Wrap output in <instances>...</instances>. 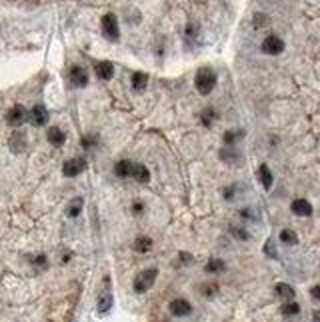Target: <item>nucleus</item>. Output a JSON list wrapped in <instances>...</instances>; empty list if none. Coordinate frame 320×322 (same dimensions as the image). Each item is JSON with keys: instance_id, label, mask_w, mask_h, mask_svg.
Instances as JSON below:
<instances>
[{"instance_id": "obj_1", "label": "nucleus", "mask_w": 320, "mask_h": 322, "mask_svg": "<svg viewBox=\"0 0 320 322\" xmlns=\"http://www.w3.org/2000/svg\"><path fill=\"white\" fill-rule=\"evenodd\" d=\"M216 82H218V76H216V72L210 68V66H202V68L196 70L194 86H196V90H198L202 96L210 94V92L216 88Z\"/></svg>"}, {"instance_id": "obj_2", "label": "nucleus", "mask_w": 320, "mask_h": 322, "mask_svg": "<svg viewBox=\"0 0 320 322\" xmlns=\"http://www.w3.org/2000/svg\"><path fill=\"white\" fill-rule=\"evenodd\" d=\"M156 276H158V270L156 268H146V270H142V272H138L136 278H134V282H132L134 292L142 294V292L150 290L152 284H154V280H156Z\"/></svg>"}, {"instance_id": "obj_3", "label": "nucleus", "mask_w": 320, "mask_h": 322, "mask_svg": "<svg viewBox=\"0 0 320 322\" xmlns=\"http://www.w3.org/2000/svg\"><path fill=\"white\" fill-rule=\"evenodd\" d=\"M102 32H104V36H106L108 40H112V42H116V40L120 38L118 18H116L112 12H108V14L102 16Z\"/></svg>"}, {"instance_id": "obj_4", "label": "nucleus", "mask_w": 320, "mask_h": 322, "mask_svg": "<svg viewBox=\"0 0 320 322\" xmlns=\"http://www.w3.org/2000/svg\"><path fill=\"white\" fill-rule=\"evenodd\" d=\"M262 52L264 54H270V56H278L284 52V40L276 34H268L262 40Z\"/></svg>"}, {"instance_id": "obj_5", "label": "nucleus", "mask_w": 320, "mask_h": 322, "mask_svg": "<svg viewBox=\"0 0 320 322\" xmlns=\"http://www.w3.org/2000/svg\"><path fill=\"white\" fill-rule=\"evenodd\" d=\"M84 170H86V160L84 158H70L62 164V174L66 178H74Z\"/></svg>"}, {"instance_id": "obj_6", "label": "nucleus", "mask_w": 320, "mask_h": 322, "mask_svg": "<svg viewBox=\"0 0 320 322\" xmlns=\"http://www.w3.org/2000/svg\"><path fill=\"white\" fill-rule=\"evenodd\" d=\"M68 80L74 88H84L88 84V72L82 68V66H70V70H68Z\"/></svg>"}, {"instance_id": "obj_7", "label": "nucleus", "mask_w": 320, "mask_h": 322, "mask_svg": "<svg viewBox=\"0 0 320 322\" xmlns=\"http://www.w3.org/2000/svg\"><path fill=\"white\" fill-rule=\"evenodd\" d=\"M26 120V110H24V106H20V104H14L8 112H6V122L10 124V126H20L22 122Z\"/></svg>"}, {"instance_id": "obj_8", "label": "nucleus", "mask_w": 320, "mask_h": 322, "mask_svg": "<svg viewBox=\"0 0 320 322\" xmlns=\"http://www.w3.org/2000/svg\"><path fill=\"white\" fill-rule=\"evenodd\" d=\"M170 312H172V316H178V318H182V316H188L190 312H192V306H190V302L186 300V298H174L172 302H170Z\"/></svg>"}, {"instance_id": "obj_9", "label": "nucleus", "mask_w": 320, "mask_h": 322, "mask_svg": "<svg viewBox=\"0 0 320 322\" xmlns=\"http://www.w3.org/2000/svg\"><path fill=\"white\" fill-rule=\"evenodd\" d=\"M30 122L34 124V126H44L48 122V110L42 106V104H36V106H32L30 110Z\"/></svg>"}, {"instance_id": "obj_10", "label": "nucleus", "mask_w": 320, "mask_h": 322, "mask_svg": "<svg viewBox=\"0 0 320 322\" xmlns=\"http://www.w3.org/2000/svg\"><path fill=\"white\" fill-rule=\"evenodd\" d=\"M94 72L100 80H110L114 76V66L108 60H100V62L94 64Z\"/></svg>"}, {"instance_id": "obj_11", "label": "nucleus", "mask_w": 320, "mask_h": 322, "mask_svg": "<svg viewBox=\"0 0 320 322\" xmlns=\"http://www.w3.org/2000/svg\"><path fill=\"white\" fill-rule=\"evenodd\" d=\"M46 140L52 144V146L60 148V146H64V142H66V134H64L58 126H50L48 132H46Z\"/></svg>"}, {"instance_id": "obj_12", "label": "nucleus", "mask_w": 320, "mask_h": 322, "mask_svg": "<svg viewBox=\"0 0 320 322\" xmlns=\"http://www.w3.org/2000/svg\"><path fill=\"white\" fill-rule=\"evenodd\" d=\"M290 210L296 216H310L312 214V204H310L308 200H304V198H296V200H292Z\"/></svg>"}, {"instance_id": "obj_13", "label": "nucleus", "mask_w": 320, "mask_h": 322, "mask_svg": "<svg viewBox=\"0 0 320 322\" xmlns=\"http://www.w3.org/2000/svg\"><path fill=\"white\" fill-rule=\"evenodd\" d=\"M10 150L14 154H20V152L26 150V136L22 132H14L10 136Z\"/></svg>"}, {"instance_id": "obj_14", "label": "nucleus", "mask_w": 320, "mask_h": 322, "mask_svg": "<svg viewBox=\"0 0 320 322\" xmlns=\"http://www.w3.org/2000/svg\"><path fill=\"white\" fill-rule=\"evenodd\" d=\"M132 172H134V164L128 160H120L114 164V174L118 178H128V176H132Z\"/></svg>"}, {"instance_id": "obj_15", "label": "nucleus", "mask_w": 320, "mask_h": 322, "mask_svg": "<svg viewBox=\"0 0 320 322\" xmlns=\"http://www.w3.org/2000/svg\"><path fill=\"white\" fill-rule=\"evenodd\" d=\"M258 178H260V184L264 186L266 190H270V188H272V182H274V178H272L270 168H268L266 164H260V166H258Z\"/></svg>"}, {"instance_id": "obj_16", "label": "nucleus", "mask_w": 320, "mask_h": 322, "mask_svg": "<svg viewBox=\"0 0 320 322\" xmlns=\"http://www.w3.org/2000/svg\"><path fill=\"white\" fill-rule=\"evenodd\" d=\"M216 120H218V112H216L212 106H206L204 110L200 112V122H202V126L210 128V126H214Z\"/></svg>"}, {"instance_id": "obj_17", "label": "nucleus", "mask_w": 320, "mask_h": 322, "mask_svg": "<svg viewBox=\"0 0 320 322\" xmlns=\"http://www.w3.org/2000/svg\"><path fill=\"white\" fill-rule=\"evenodd\" d=\"M112 308V294L108 292V288H104L102 294L98 296V312L100 314H106Z\"/></svg>"}, {"instance_id": "obj_18", "label": "nucleus", "mask_w": 320, "mask_h": 322, "mask_svg": "<svg viewBox=\"0 0 320 322\" xmlns=\"http://www.w3.org/2000/svg\"><path fill=\"white\" fill-rule=\"evenodd\" d=\"M240 138H244V130H226L222 134V142L224 146H234V144H238Z\"/></svg>"}, {"instance_id": "obj_19", "label": "nucleus", "mask_w": 320, "mask_h": 322, "mask_svg": "<svg viewBox=\"0 0 320 322\" xmlns=\"http://www.w3.org/2000/svg\"><path fill=\"white\" fill-rule=\"evenodd\" d=\"M274 292H276V296H280L282 300H292L294 298V288L290 286V284H284V282H278L276 286H274Z\"/></svg>"}, {"instance_id": "obj_20", "label": "nucleus", "mask_w": 320, "mask_h": 322, "mask_svg": "<svg viewBox=\"0 0 320 322\" xmlns=\"http://www.w3.org/2000/svg\"><path fill=\"white\" fill-rule=\"evenodd\" d=\"M132 178L140 182V184H146L150 180V172L144 164H134V172H132Z\"/></svg>"}, {"instance_id": "obj_21", "label": "nucleus", "mask_w": 320, "mask_h": 322, "mask_svg": "<svg viewBox=\"0 0 320 322\" xmlns=\"http://www.w3.org/2000/svg\"><path fill=\"white\" fill-rule=\"evenodd\" d=\"M146 84H148V74H144V72H134L132 74V88L136 92H142L146 88Z\"/></svg>"}, {"instance_id": "obj_22", "label": "nucleus", "mask_w": 320, "mask_h": 322, "mask_svg": "<svg viewBox=\"0 0 320 322\" xmlns=\"http://www.w3.org/2000/svg\"><path fill=\"white\" fill-rule=\"evenodd\" d=\"M150 248H152V240H150L148 236H138V238L134 240V250L138 254H146V252H150Z\"/></svg>"}, {"instance_id": "obj_23", "label": "nucleus", "mask_w": 320, "mask_h": 322, "mask_svg": "<svg viewBox=\"0 0 320 322\" xmlns=\"http://www.w3.org/2000/svg\"><path fill=\"white\" fill-rule=\"evenodd\" d=\"M220 158L224 162H230V164H238L240 162V154L236 150H232V146H226V148L220 150Z\"/></svg>"}, {"instance_id": "obj_24", "label": "nucleus", "mask_w": 320, "mask_h": 322, "mask_svg": "<svg viewBox=\"0 0 320 322\" xmlns=\"http://www.w3.org/2000/svg\"><path fill=\"white\" fill-rule=\"evenodd\" d=\"M82 204H84L82 198H74L70 204H68V208H66V214H68L70 218H78L80 212H82Z\"/></svg>"}, {"instance_id": "obj_25", "label": "nucleus", "mask_w": 320, "mask_h": 322, "mask_svg": "<svg viewBox=\"0 0 320 322\" xmlns=\"http://www.w3.org/2000/svg\"><path fill=\"white\" fill-rule=\"evenodd\" d=\"M204 270H206L208 274H218V272H222V270H224V262L220 258H212V260L206 262Z\"/></svg>"}, {"instance_id": "obj_26", "label": "nucleus", "mask_w": 320, "mask_h": 322, "mask_svg": "<svg viewBox=\"0 0 320 322\" xmlns=\"http://www.w3.org/2000/svg\"><path fill=\"white\" fill-rule=\"evenodd\" d=\"M280 242L294 246V244L298 242V236H296V232H294V230H290V228H284V230L280 232Z\"/></svg>"}, {"instance_id": "obj_27", "label": "nucleus", "mask_w": 320, "mask_h": 322, "mask_svg": "<svg viewBox=\"0 0 320 322\" xmlns=\"http://www.w3.org/2000/svg\"><path fill=\"white\" fill-rule=\"evenodd\" d=\"M298 312H300V306H298L296 302H292V300L286 302L284 306H282V314H284V316H296Z\"/></svg>"}, {"instance_id": "obj_28", "label": "nucleus", "mask_w": 320, "mask_h": 322, "mask_svg": "<svg viewBox=\"0 0 320 322\" xmlns=\"http://www.w3.org/2000/svg\"><path fill=\"white\" fill-rule=\"evenodd\" d=\"M132 212H134V214H142V212H144V202L134 200V202H132Z\"/></svg>"}, {"instance_id": "obj_29", "label": "nucleus", "mask_w": 320, "mask_h": 322, "mask_svg": "<svg viewBox=\"0 0 320 322\" xmlns=\"http://www.w3.org/2000/svg\"><path fill=\"white\" fill-rule=\"evenodd\" d=\"M230 232L234 234V236H236V238H242V240H248V232L246 230H238V228H230Z\"/></svg>"}, {"instance_id": "obj_30", "label": "nucleus", "mask_w": 320, "mask_h": 322, "mask_svg": "<svg viewBox=\"0 0 320 322\" xmlns=\"http://www.w3.org/2000/svg\"><path fill=\"white\" fill-rule=\"evenodd\" d=\"M216 284H210V286H204V288H202V294H204V296H212L214 292H216Z\"/></svg>"}, {"instance_id": "obj_31", "label": "nucleus", "mask_w": 320, "mask_h": 322, "mask_svg": "<svg viewBox=\"0 0 320 322\" xmlns=\"http://www.w3.org/2000/svg\"><path fill=\"white\" fill-rule=\"evenodd\" d=\"M196 34H198V26H196V24H192V22H190V24H188V26H186V36H188V38H190V36H196Z\"/></svg>"}, {"instance_id": "obj_32", "label": "nucleus", "mask_w": 320, "mask_h": 322, "mask_svg": "<svg viewBox=\"0 0 320 322\" xmlns=\"http://www.w3.org/2000/svg\"><path fill=\"white\" fill-rule=\"evenodd\" d=\"M264 24H266V16L256 14V16H254V26H256V28H260V26H264Z\"/></svg>"}, {"instance_id": "obj_33", "label": "nucleus", "mask_w": 320, "mask_h": 322, "mask_svg": "<svg viewBox=\"0 0 320 322\" xmlns=\"http://www.w3.org/2000/svg\"><path fill=\"white\" fill-rule=\"evenodd\" d=\"M264 250H266L268 256H276V250H274V246H272V240H268V242H266Z\"/></svg>"}, {"instance_id": "obj_34", "label": "nucleus", "mask_w": 320, "mask_h": 322, "mask_svg": "<svg viewBox=\"0 0 320 322\" xmlns=\"http://www.w3.org/2000/svg\"><path fill=\"white\" fill-rule=\"evenodd\" d=\"M94 144H96V138H94V136H86V138L82 140V146H84V148H90V146H94Z\"/></svg>"}, {"instance_id": "obj_35", "label": "nucleus", "mask_w": 320, "mask_h": 322, "mask_svg": "<svg viewBox=\"0 0 320 322\" xmlns=\"http://www.w3.org/2000/svg\"><path fill=\"white\" fill-rule=\"evenodd\" d=\"M32 262H34L36 266H46V262H48V260H46V256H44V254H38V256H36L34 260H32Z\"/></svg>"}, {"instance_id": "obj_36", "label": "nucleus", "mask_w": 320, "mask_h": 322, "mask_svg": "<svg viewBox=\"0 0 320 322\" xmlns=\"http://www.w3.org/2000/svg\"><path fill=\"white\" fill-rule=\"evenodd\" d=\"M310 294H312V298H314V300H320V284L312 286V290H310Z\"/></svg>"}, {"instance_id": "obj_37", "label": "nucleus", "mask_w": 320, "mask_h": 322, "mask_svg": "<svg viewBox=\"0 0 320 322\" xmlns=\"http://www.w3.org/2000/svg\"><path fill=\"white\" fill-rule=\"evenodd\" d=\"M222 194H224V198H226V200H230V198L234 196V186H228V188H226Z\"/></svg>"}, {"instance_id": "obj_38", "label": "nucleus", "mask_w": 320, "mask_h": 322, "mask_svg": "<svg viewBox=\"0 0 320 322\" xmlns=\"http://www.w3.org/2000/svg\"><path fill=\"white\" fill-rule=\"evenodd\" d=\"M312 318H314L316 322H320V312H314V314H312Z\"/></svg>"}]
</instances>
